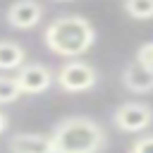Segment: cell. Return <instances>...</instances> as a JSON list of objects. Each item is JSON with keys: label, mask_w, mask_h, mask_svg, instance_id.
<instances>
[{"label": "cell", "mask_w": 153, "mask_h": 153, "mask_svg": "<svg viewBox=\"0 0 153 153\" xmlns=\"http://www.w3.org/2000/svg\"><path fill=\"white\" fill-rule=\"evenodd\" d=\"M43 43L53 55L74 60L91 50V45L96 43V29L81 14H65L45 26Z\"/></svg>", "instance_id": "1"}, {"label": "cell", "mask_w": 153, "mask_h": 153, "mask_svg": "<svg viewBox=\"0 0 153 153\" xmlns=\"http://www.w3.org/2000/svg\"><path fill=\"white\" fill-rule=\"evenodd\" d=\"M50 139L55 153H100L108 143L103 127L84 115L60 120L53 127Z\"/></svg>", "instance_id": "2"}, {"label": "cell", "mask_w": 153, "mask_h": 153, "mask_svg": "<svg viewBox=\"0 0 153 153\" xmlns=\"http://www.w3.org/2000/svg\"><path fill=\"white\" fill-rule=\"evenodd\" d=\"M55 81L62 91L67 93H84V91H91L98 81V72L93 65L74 57V60H67L60 65L57 74H55Z\"/></svg>", "instance_id": "3"}, {"label": "cell", "mask_w": 153, "mask_h": 153, "mask_svg": "<svg viewBox=\"0 0 153 153\" xmlns=\"http://www.w3.org/2000/svg\"><path fill=\"white\" fill-rule=\"evenodd\" d=\"M112 124H115V129H120L124 134L146 131L153 124V108L148 103H141V100L120 103L112 110Z\"/></svg>", "instance_id": "4"}, {"label": "cell", "mask_w": 153, "mask_h": 153, "mask_svg": "<svg viewBox=\"0 0 153 153\" xmlns=\"http://www.w3.org/2000/svg\"><path fill=\"white\" fill-rule=\"evenodd\" d=\"M22 93H29V96H38L43 91H48L55 81V74L50 67L41 65V62H24L17 74H14Z\"/></svg>", "instance_id": "5"}, {"label": "cell", "mask_w": 153, "mask_h": 153, "mask_svg": "<svg viewBox=\"0 0 153 153\" xmlns=\"http://www.w3.org/2000/svg\"><path fill=\"white\" fill-rule=\"evenodd\" d=\"M5 19L12 29L17 31H29L33 26H38V22L43 19V5L38 0H14L7 12Z\"/></svg>", "instance_id": "6"}, {"label": "cell", "mask_w": 153, "mask_h": 153, "mask_svg": "<svg viewBox=\"0 0 153 153\" xmlns=\"http://www.w3.org/2000/svg\"><path fill=\"white\" fill-rule=\"evenodd\" d=\"M10 153H55L50 134H38V131H19L12 134L7 141Z\"/></svg>", "instance_id": "7"}, {"label": "cell", "mask_w": 153, "mask_h": 153, "mask_svg": "<svg viewBox=\"0 0 153 153\" xmlns=\"http://www.w3.org/2000/svg\"><path fill=\"white\" fill-rule=\"evenodd\" d=\"M122 84L131 93H151L153 91V69L141 65L139 60L129 62L122 72Z\"/></svg>", "instance_id": "8"}, {"label": "cell", "mask_w": 153, "mask_h": 153, "mask_svg": "<svg viewBox=\"0 0 153 153\" xmlns=\"http://www.w3.org/2000/svg\"><path fill=\"white\" fill-rule=\"evenodd\" d=\"M26 62V50L14 41H0V69H19Z\"/></svg>", "instance_id": "9"}, {"label": "cell", "mask_w": 153, "mask_h": 153, "mask_svg": "<svg viewBox=\"0 0 153 153\" xmlns=\"http://www.w3.org/2000/svg\"><path fill=\"white\" fill-rule=\"evenodd\" d=\"M122 7L131 19H139V22L153 19V0H124Z\"/></svg>", "instance_id": "10"}, {"label": "cell", "mask_w": 153, "mask_h": 153, "mask_svg": "<svg viewBox=\"0 0 153 153\" xmlns=\"http://www.w3.org/2000/svg\"><path fill=\"white\" fill-rule=\"evenodd\" d=\"M22 93L19 84L14 76H0V105H7V103H14Z\"/></svg>", "instance_id": "11"}, {"label": "cell", "mask_w": 153, "mask_h": 153, "mask_svg": "<svg viewBox=\"0 0 153 153\" xmlns=\"http://www.w3.org/2000/svg\"><path fill=\"white\" fill-rule=\"evenodd\" d=\"M129 153H153V134L139 136V139L129 146Z\"/></svg>", "instance_id": "12"}, {"label": "cell", "mask_w": 153, "mask_h": 153, "mask_svg": "<svg viewBox=\"0 0 153 153\" xmlns=\"http://www.w3.org/2000/svg\"><path fill=\"white\" fill-rule=\"evenodd\" d=\"M136 60H139L141 65H146V67L153 69V41L139 45V50H136Z\"/></svg>", "instance_id": "13"}, {"label": "cell", "mask_w": 153, "mask_h": 153, "mask_svg": "<svg viewBox=\"0 0 153 153\" xmlns=\"http://www.w3.org/2000/svg\"><path fill=\"white\" fill-rule=\"evenodd\" d=\"M5 129H7V115H5L2 110H0V134H2Z\"/></svg>", "instance_id": "14"}, {"label": "cell", "mask_w": 153, "mask_h": 153, "mask_svg": "<svg viewBox=\"0 0 153 153\" xmlns=\"http://www.w3.org/2000/svg\"><path fill=\"white\" fill-rule=\"evenodd\" d=\"M55 2H65V0H55Z\"/></svg>", "instance_id": "15"}]
</instances>
